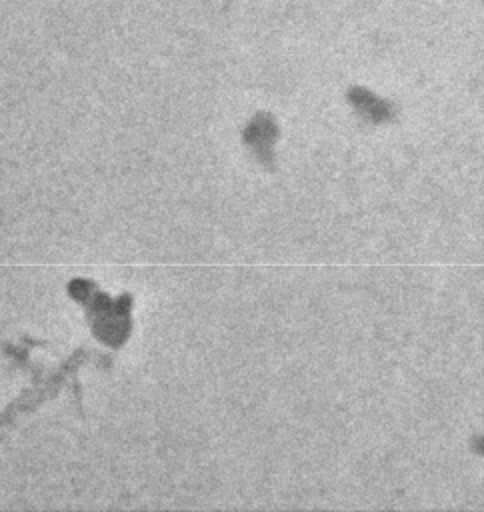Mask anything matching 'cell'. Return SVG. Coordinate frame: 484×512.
I'll return each mask as SVG.
<instances>
[{
    "instance_id": "cell-1",
    "label": "cell",
    "mask_w": 484,
    "mask_h": 512,
    "mask_svg": "<svg viewBox=\"0 0 484 512\" xmlns=\"http://www.w3.org/2000/svg\"><path fill=\"white\" fill-rule=\"evenodd\" d=\"M278 138V126L272 116L258 114L244 130V142L266 168H274V144Z\"/></svg>"
},
{
    "instance_id": "cell-2",
    "label": "cell",
    "mask_w": 484,
    "mask_h": 512,
    "mask_svg": "<svg viewBox=\"0 0 484 512\" xmlns=\"http://www.w3.org/2000/svg\"><path fill=\"white\" fill-rule=\"evenodd\" d=\"M350 100L354 102V106L358 108V112L370 120V122H388L394 118V108L390 102H384L376 96H372L370 92H364V90H356L352 92Z\"/></svg>"
}]
</instances>
